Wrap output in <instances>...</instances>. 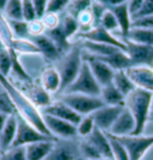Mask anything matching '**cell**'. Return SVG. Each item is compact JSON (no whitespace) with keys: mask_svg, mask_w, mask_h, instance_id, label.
Here are the masks:
<instances>
[{"mask_svg":"<svg viewBox=\"0 0 153 160\" xmlns=\"http://www.w3.org/2000/svg\"><path fill=\"white\" fill-rule=\"evenodd\" d=\"M0 85L7 92L10 99L16 108L17 115L19 117L29 122L31 126H33L36 129H38L41 133L46 134L48 136H53L50 134V132L48 130L46 123H44L43 115L38 110V108L29 99L27 94L23 91H20L19 88L8 79V77H4V75L0 74Z\"/></svg>","mask_w":153,"mask_h":160,"instance_id":"obj_1","label":"cell"},{"mask_svg":"<svg viewBox=\"0 0 153 160\" xmlns=\"http://www.w3.org/2000/svg\"><path fill=\"white\" fill-rule=\"evenodd\" d=\"M153 103V93L141 88H135L126 97L125 107L132 113L135 121V132L133 135H142L147 121L150 120L151 108Z\"/></svg>","mask_w":153,"mask_h":160,"instance_id":"obj_2","label":"cell"},{"mask_svg":"<svg viewBox=\"0 0 153 160\" xmlns=\"http://www.w3.org/2000/svg\"><path fill=\"white\" fill-rule=\"evenodd\" d=\"M59 100L72 108L80 116H89L105 105L99 96H87L80 93H62L59 97Z\"/></svg>","mask_w":153,"mask_h":160,"instance_id":"obj_3","label":"cell"},{"mask_svg":"<svg viewBox=\"0 0 153 160\" xmlns=\"http://www.w3.org/2000/svg\"><path fill=\"white\" fill-rule=\"evenodd\" d=\"M62 93H80L87 94V96H99L100 94L99 84L93 77L92 71L86 60H84L83 62V66H81V69L77 79Z\"/></svg>","mask_w":153,"mask_h":160,"instance_id":"obj_4","label":"cell"},{"mask_svg":"<svg viewBox=\"0 0 153 160\" xmlns=\"http://www.w3.org/2000/svg\"><path fill=\"white\" fill-rule=\"evenodd\" d=\"M83 62H84V59L81 56L79 49L69 50L65 55V58L61 60L60 66L58 67L61 75L60 93H62L67 87L77 79L80 69H81V66H83Z\"/></svg>","mask_w":153,"mask_h":160,"instance_id":"obj_5","label":"cell"},{"mask_svg":"<svg viewBox=\"0 0 153 160\" xmlns=\"http://www.w3.org/2000/svg\"><path fill=\"white\" fill-rule=\"evenodd\" d=\"M17 117H18V128H17V135H16L12 147H27L31 143L40 142V141L58 140L56 138L48 136L46 134L41 133L38 129H36L24 118L19 117L18 115Z\"/></svg>","mask_w":153,"mask_h":160,"instance_id":"obj_6","label":"cell"},{"mask_svg":"<svg viewBox=\"0 0 153 160\" xmlns=\"http://www.w3.org/2000/svg\"><path fill=\"white\" fill-rule=\"evenodd\" d=\"M117 139L126 147L130 160H142L147 151L153 147V135H128Z\"/></svg>","mask_w":153,"mask_h":160,"instance_id":"obj_7","label":"cell"},{"mask_svg":"<svg viewBox=\"0 0 153 160\" xmlns=\"http://www.w3.org/2000/svg\"><path fill=\"white\" fill-rule=\"evenodd\" d=\"M132 66H153V47L123 40Z\"/></svg>","mask_w":153,"mask_h":160,"instance_id":"obj_8","label":"cell"},{"mask_svg":"<svg viewBox=\"0 0 153 160\" xmlns=\"http://www.w3.org/2000/svg\"><path fill=\"white\" fill-rule=\"evenodd\" d=\"M43 118H44V123L48 130L56 139L59 138L61 140H71L78 135L77 126L71 122L60 120V118H56L49 115H43Z\"/></svg>","mask_w":153,"mask_h":160,"instance_id":"obj_9","label":"cell"},{"mask_svg":"<svg viewBox=\"0 0 153 160\" xmlns=\"http://www.w3.org/2000/svg\"><path fill=\"white\" fill-rule=\"evenodd\" d=\"M80 37L84 41H90V42H96V43H104V44H110L114 47H117L126 52V43L122 38H117L113 32L105 30L104 28L93 27L91 30L80 33Z\"/></svg>","mask_w":153,"mask_h":160,"instance_id":"obj_10","label":"cell"},{"mask_svg":"<svg viewBox=\"0 0 153 160\" xmlns=\"http://www.w3.org/2000/svg\"><path fill=\"white\" fill-rule=\"evenodd\" d=\"M125 107L122 105H104L103 108L98 109L97 111H94L91 113L90 116L94 121L96 127L103 130V132H109L110 128L113 127V124L115 123V121L117 120V117L121 115V112L123 111Z\"/></svg>","mask_w":153,"mask_h":160,"instance_id":"obj_11","label":"cell"},{"mask_svg":"<svg viewBox=\"0 0 153 160\" xmlns=\"http://www.w3.org/2000/svg\"><path fill=\"white\" fill-rule=\"evenodd\" d=\"M126 73L136 88L153 93V67L130 66L126 69Z\"/></svg>","mask_w":153,"mask_h":160,"instance_id":"obj_12","label":"cell"},{"mask_svg":"<svg viewBox=\"0 0 153 160\" xmlns=\"http://www.w3.org/2000/svg\"><path fill=\"white\" fill-rule=\"evenodd\" d=\"M79 158V143L71 140H56L46 160H78Z\"/></svg>","mask_w":153,"mask_h":160,"instance_id":"obj_13","label":"cell"},{"mask_svg":"<svg viewBox=\"0 0 153 160\" xmlns=\"http://www.w3.org/2000/svg\"><path fill=\"white\" fill-rule=\"evenodd\" d=\"M42 115H49V116H53V117H56V118L71 122L75 126L83 118V116H80L79 113L75 112L72 108H69L67 104H65L61 100L52 102V104L43 108L42 109Z\"/></svg>","mask_w":153,"mask_h":160,"instance_id":"obj_14","label":"cell"},{"mask_svg":"<svg viewBox=\"0 0 153 160\" xmlns=\"http://www.w3.org/2000/svg\"><path fill=\"white\" fill-rule=\"evenodd\" d=\"M84 60L87 61L89 66L92 71L93 77L98 81L100 87L113 82L114 75H115L116 71L114 68H111L108 63H105L104 61H102L100 59L96 58V56H91V55L85 58Z\"/></svg>","mask_w":153,"mask_h":160,"instance_id":"obj_15","label":"cell"},{"mask_svg":"<svg viewBox=\"0 0 153 160\" xmlns=\"http://www.w3.org/2000/svg\"><path fill=\"white\" fill-rule=\"evenodd\" d=\"M135 132V121H134L132 113L129 112V110L125 107L123 111L117 117V120L115 121L113 127L110 128V130L108 132L114 136H128V135H133Z\"/></svg>","mask_w":153,"mask_h":160,"instance_id":"obj_16","label":"cell"},{"mask_svg":"<svg viewBox=\"0 0 153 160\" xmlns=\"http://www.w3.org/2000/svg\"><path fill=\"white\" fill-rule=\"evenodd\" d=\"M33 42L37 46L40 54L49 61L60 60L61 52L58 49L53 41L50 40L47 35H41L37 37H31Z\"/></svg>","mask_w":153,"mask_h":160,"instance_id":"obj_17","label":"cell"},{"mask_svg":"<svg viewBox=\"0 0 153 160\" xmlns=\"http://www.w3.org/2000/svg\"><path fill=\"white\" fill-rule=\"evenodd\" d=\"M41 85L48 93H58L61 90V75L58 67L49 66L42 72Z\"/></svg>","mask_w":153,"mask_h":160,"instance_id":"obj_18","label":"cell"},{"mask_svg":"<svg viewBox=\"0 0 153 160\" xmlns=\"http://www.w3.org/2000/svg\"><path fill=\"white\" fill-rule=\"evenodd\" d=\"M17 128H18L17 115L8 116L6 123L0 133V146H1L4 152L10 149L13 145V141L16 139V135H17Z\"/></svg>","mask_w":153,"mask_h":160,"instance_id":"obj_19","label":"cell"},{"mask_svg":"<svg viewBox=\"0 0 153 160\" xmlns=\"http://www.w3.org/2000/svg\"><path fill=\"white\" fill-rule=\"evenodd\" d=\"M87 139L91 141L96 146V148L99 151L102 158L114 160L113 151H111V146H110V140H109L107 132H103V130H100V129L96 127L94 130L92 132V134L87 136Z\"/></svg>","mask_w":153,"mask_h":160,"instance_id":"obj_20","label":"cell"},{"mask_svg":"<svg viewBox=\"0 0 153 160\" xmlns=\"http://www.w3.org/2000/svg\"><path fill=\"white\" fill-rule=\"evenodd\" d=\"M56 140H46L35 142L25 147V154L28 160H46L48 154L53 149Z\"/></svg>","mask_w":153,"mask_h":160,"instance_id":"obj_21","label":"cell"},{"mask_svg":"<svg viewBox=\"0 0 153 160\" xmlns=\"http://www.w3.org/2000/svg\"><path fill=\"white\" fill-rule=\"evenodd\" d=\"M111 11L115 14L117 23H119L121 38H125L129 32V30L132 29V22H133V18H132V16L129 13V10H128V5H127V2H125L120 6L111 8Z\"/></svg>","mask_w":153,"mask_h":160,"instance_id":"obj_22","label":"cell"},{"mask_svg":"<svg viewBox=\"0 0 153 160\" xmlns=\"http://www.w3.org/2000/svg\"><path fill=\"white\" fill-rule=\"evenodd\" d=\"M99 97L104 102L105 105H122L125 107V102L126 98L125 96L121 93L120 91L114 86V84H108L105 86L100 87V94Z\"/></svg>","mask_w":153,"mask_h":160,"instance_id":"obj_23","label":"cell"},{"mask_svg":"<svg viewBox=\"0 0 153 160\" xmlns=\"http://www.w3.org/2000/svg\"><path fill=\"white\" fill-rule=\"evenodd\" d=\"M83 48L91 54V56H96V58H105V56L113 55V54L122 50L120 48L114 47L110 44L96 43V42H90V41H84L83 42Z\"/></svg>","mask_w":153,"mask_h":160,"instance_id":"obj_24","label":"cell"},{"mask_svg":"<svg viewBox=\"0 0 153 160\" xmlns=\"http://www.w3.org/2000/svg\"><path fill=\"white\" fill-rule=\"evenodd\" d=\"M134 42V43H139V44H145V46H151L153 47V29H139V28H132L129 30V32L125 38Z\"/></svg>","mask_w":153,"mask_h":160,"instance_id":"obj_25","label":"cell"},{"mask_svg":"<svg viewBox=\"0 0 153 160\" xmlns=\"http://www.w3.org/2000/svg\"><path fill=\"white\" fill-rule=\"evenodd\" d=\"M6 48L13 49L17 54H25V55H36L40 54L37 46L33 42L31 38H16L13 37L10 46Z\"/></svg>","mask_w":153,"mask_h":160,"instance_id":"obj_26","label":"cell"},{"mask_svg":"<svg viewBox=\"0 0 153 160\" xmlns=\"http://www.w3.org/2000/svg\"><path fill=\"white\" fill-rule=\"evenodd\" d=\"M29 99L33 102V104L37 108H43L48 107L49 104H52V99H50V93H48L46 90L42 87V85H33L30 87V91L27 94Z\"/></svg>","mask_w":153,"mask_h":160,"instance_id":"obj_27","label":"cell"},{"mask_svg":"<svg viewBox=\"0 0 153 160\" xmlns=\"http://www.w3.org/2000/svg\"><path fill=\"white\" fill-rule=\"evenodd\" d=\"M98 59L104 61L115 71H126L127 68L132 66L128 55L123 50H120V52L113 54V55H109V56H105V58H98Z\"/></svg>","mask_w":153,"mask_h":160,"instance_id":"obj_28","label":"cell"},{"mask_svg":"<svg viewBox=\"0 0 153 160\" xmlns=\"http://www.w3.org/2000/svg\"><path fill=\"white\" fill-rule=\"evenodd\" d=\"M113 84L114 86L125 96V98L136 88L135 85L133 84V81L129 79V77L127 75L126 71H116L115 75H114Z\"/></svg>","mask_w":153,"mask_h":160,"instance_id":"obj_29","label":"cell"},{"mask_svg":"<svg viewBox=\"0 0 153 160\" xmlns=\"http://www.w3.org/2000/svg\"><path fill=\"white\" fill-rule=\"evenodd\" d=\"M4 14L7 20H23V0H10Z\"/></svg>","mask_w":153,"mask_h":160,"instance_id":"obj_30","label":"cell"},{"mask_svg":"<svg viewBox=\"0 0 153 160\" xmlns=\"http://www.w3.org/2000/svg\"><path fill=\"white\" fill-rule=\"evenodd\" d=\"M44 35H47L50 40L53 41L60 52L67 50L69 48V41L65 36V33H64V31H62V29L60 27L54 29V30H48V31L44 32Z\"/></svg>","mask_w":153,"mask_h":160,"instance_id":"obj_31","label":"cell"},{"mask_svg":"<svg viewBox=\"0 0 153 160\" xmlns=\"http://www.w3.org/2000/svg\"><path fill=\"white\" fill-rule=\"evenodd\" d=\"M79 152L80 158H83V159H99L102 158L99 151L87 138H84V140L79 142Z\"/></svg>","mask_w":153,"mask_h":160,"instance_id":"obj_32","label":"cell"},{"mask_svg":"<svg viewBox=\"0 0 153 160\" xmlns=\"http://www.w3.org/2000/svg\"><path fill=\"white\" fill-rule=\"evenodd\" d=\"M93 0H69L67 5V13L78 18L83 12L91 8Z\"/></svg>","mask_w":153,"mask_h":160,"instance_id":"obj_33","label":"cell"},{"mask_svg":"<svg viewBox=\"0 0 153 160\" xmlns=\"http://www.w3.org/2000/svg\"><path fill=\"white\" fill-rule=\"evenodd\" d=\"M108 136H109V140H110V146H111V151H113L114 160H130L126 147L121 143V141L116 136H114V135L109 133H108Z\"/></svg>","mask_w":153,"mask_h":160,"instance_id":"obj_34","label":"cell"},{"mask_svg":"<svg viewBox=\"0 0 153 160\" xmlns=\"http://www.w3.org/2000/svg\"><path fill=\"white\" fill-rule=\"evenodd\" d=\"M11 32L16 38H30L29 24L25 20H7Z\"/></svg>","mask_w":153,"mask_h":160,"instance_id":"obj_35","label":"cell"},{"mask_svg":"<svg viewBox=\"0 0 153 160\" xmlns=\"http://www.w3.org/2000/svg\"><path fill=\"white\" fill-rule=\"evenodd\" d=\"M60 28L62 29L65 36H66L68 40L80 30L79 23H78L77 18H74L73 16H71V14L68 13L64 17V19H62V22H61L60 24Z\"/></svg>","mask_w":153,"mask_h":160,"instance_id":"obj_36","label":"cell"},{"mask_svg":"<svg viewBox=\"0 0 153 160\" xmlns=\"http://www.w3.org/2000/svg\"><path fill=\"white\" fill-rule=\"evenodd\" d=\"M8 52H10V55H11V61H12V72L14 73V75L17 78H19L20 80H24V81H28L30 82L31 81V78L30 75L28 74V72L24 69L23 65L20 63V61L18 60V54L14 52L13 49L11 48H7Z\"/></svg>","mask_w":153,"mask_h":160,"instance_id":"obj_37","label":"cell"},{"mask_svg":"<svg viewBox=\"0 0 153 160\" xmlns=\"http://www.w3.org/2000/svg\"><path fill=\"white\" fill-rule=\"evenodd\" d=\"M98 25L102 28H104L105 30H108V31H110V32H113V33L115 32V31H117V30H120L119 23H117V19H116L115 14H114L113 11L109 10V8H108L107 11L103 13V16L100 17L99 24H98Z\"/></svg>","mask_w":153,"mask_h":160,"instance_id":"obj_38","label":"cell"},{"mask_svg":"<svg viewBox=\"0 0 153 160\" xmlns=\"http://www.w3.org/2000/svg\"><path fill=\"white\" fill-rule=\"evenodd\" d=\"M96 128V124H94V121L93 118L89 115V116H85L83 117L80 122L77 124V133L79 136L81 138H87L89 135H91L92 132Z\"/></svg>","mask_w":153,"mask_h":160,"instance_id":"obj_39","label":"cell"},{"mask_svg":"<svg viewBox=\"0 0 153 160\" xmlns=\"http://www.w3.org/2000/svg\"><path fill=\"white\" fill-rule=\"evenodd\" d=\"M0 113H6V115H17L16 108L13 103L11 102L7 92L0 85Z\"/></svg>","mask_w":153,"mask_h":160,"instance_id":"obj_40","label":"cell"},{"mask_svg":"<svg viewBox=\"0 0 153 160\" xmlns=\"http://www.w3.org/2000/svg\"><path fill=\"white\" fill-rule=\"evenodd\" d=\"M12 72V61L11 55L7 48H3L0 50V74L4 77H8Z\"/></svg>","mask_w":153,"mask_h":160,"instance_id":"obj_41","label":"cell"},{"mask_svg":"<svg viewBox=\"0 0 153 160\" xmlns=\"http://www.w3.org/2000/svg\"><path fill=\"white\" fill-rule=\"evenodd\" d=\"M0 160H28L25 147H12L1 154Z\"/></svg>","mask_w":153,"mask_h":160,"instance_id":"obj_42","label":"cell"},{"mask_svg":"<svg viewBox=\"0 0 153 160\" xmlns=\"http://www.w3.org/2000/svg\"><path fill=\"white\" fill-rule=\"evenodd\" d=\"M41 20H42V23L44 25L46 31H48V30H54V29L60 27L61 24L60 18H59V14L58 13H46L41 18Z\"/></svg>","mask_w":153,"mask_h":160,"instance_id":"obj_43","label":"cell"},{"mask_svg":"<svg viewBox=\"0 0 153 160\" xmlns=\"http://www.w3.org/2000/svg\"><path fill=\"white\" fill-rule=\"evenodd\" d=\"M37 13L33 7V4L31 0H23V20L28 23L37 19Z\"/></svg>","mask_w":153,"mask_h":160,"instance_id":"obj_44","label":"cell"},{"mask_svg":"<svg viewBox=\"0 0 153 160\" xmlns=\"http://www.w3.org/2000/svg\"><path fill=\"white\" fill-rule=\"evenodd\" d=\"M132 28L153 29V14L152 16H141L138 18H134L132 22Z\"/></svg>","mask_w":153,"mask_h":160,"instance_id":"obj_45","label":"cell"},{"mask_svg":"<svg viewBox=\"0 0 153 160\" xmlns=\"http://www.w3.org/2000/svg\"><path fill=\"white\" fill-rule=\"evenodd\" d=\"M29 24V33H30V38L31 37H37V36H41V35H44L46 32V29H44V25L42 23V20L40 18L33 20Z\"/></svg>","mask_w":153,"mask_h":160,"instance_id":"obj_46","label":"cell"},{"mask_svg":"<svg viewBox=\"0 0 153 160\" xmlns=\"http://www.w3.org/2000/svg\"><path fill=\"white\" fill-rule=\"evenodd\" d=\"M68 0H48L47 13H58L66 8L68 5Z\"/></svg>","mask_w":153,"mask_h":160,"instance_id":"obj_47","label":"cell"},{"mask_svg":"<svg viewBox=\"0 0 153 160\" xmlns=\"http://www.w3.org/2000/svg\"><path fill=\"white\" fill-rule=\"evenodd\" d=\"M127 5H128V10H129V13L132 16V18H135L142 8L144 0H128Z\"/></svg>","mask_w":153,"mask_h":160,"instance_id":"obj_48","label":"cell"},{"mask_svg":"<svg viewBox=\"0 0 153 160\" xmlns=\"http://www.w3.org/2000/svg\"><path fill=\"white\" fill-rule=\"evenodd\" d=\"M33 7L36 10V13L38 18H42L47 13V6H48V0H31Z\"/></svg>","mask_w":153,"mask_h":160,"instance_id":"obj_49","label":"cell"},{"mask_svg":"<svg viewBox=\"0 0 153 160\" xmlns=\"http://www.w3.org/2000/svg\"><path fill=\"white\" fill-rule=\"evenodd\" d=\"M152 14H153V0H144L142 8H141V11H140L139 14L135 18L141 17V16H152Z\"/></svg>","mask_w":153,"mask_h":160,"instance_id":"obj_50","label":"cell"},{"mask_svg":"<svg viewBox=\"0 0 153 160\" xmlns=\"http://www.w3.org/2000/svg\"><path fill=\"white\" fill-rule=\"evenodd\" d=\"M96 1H98L99 4H102L103 6H105L107 8H109V10H111L114 7L120 6L122 4L127 2L128 0H96Z\"/></svg>","mask_w":153,"mask_h":160,"instance_id":"obj_51","label":"cell"},{"mask_svg":"<svg viewBox=\"0 0 153 160\" xmlns=\"http://www.w3.org/2000/svg\"><path fill=\"white\" fill-rule=\"evenodd\" d=\"M10 116H11V115H10ZM7 118H8V115H6V113H0V133H1L3 128L5 126V123H6Z\"/></svg>","mask_w":153,"mask_h":160,"instance_id":"obj_52","label":"cell"},{"mask_svg":"<svg viewBox=\"0 0 153 160\" xmlns=\"http://www.w3.org/2000/svg\"><path fill=\"white\" fill-rule=\"evenodd\" d=\"M8 1L10 0H0V12H4V10H5Z\"/></svg>","mask_w":153,"mask_h":160,"instance_id":"obj_53","label":"cell"},{"mask_svg":"<svg viewBox=\"0 0 153 160\" xmlns=\"http://www.w3.org/2000/svg\"><path fill=\"white\" fill-rule=\"evenodd\" d=\"M78 160H111V159H107V158H99V159H83V158H79Z\"/></svg>","mask_w":153,"mask_h":160,"instance_id":"obj_54","label":"cell"},{"mask_svg":"<svg viewBox=\"0 0 153 160\" xmlns=\"http://www.w3.org/2000/svg\"><path fill=\"white\" fill-rule=\"evenodd\" d=\"M150 117H152L153 120V103H152V108H151V115H150Z\"/></svg>","mask_w":153,"mask_h":160,"instance_id":"obj_55","label":"cell"},{"mask_svg":"<svg viewBox=\"0 0 153 160\" xmlns=\"http://www.w3.org/2000/svg\"><path fill=\"white\" fill-rule=\"evenodd\" d=\"M3 48H4V44H3V42H1V41H0V50H1V49H3Z\"/></svg>","mask_w":153,"mask_h":160,"instance_id":"obj_56","label":"cell"},{"mask_svg":"<svg viewBox=\"0 0 153 160\" xmlns=\"http://www.w3.org/2000/svg\"><path fill=\"white\" fill-rule=\"evenodd\" d=\"M4 153V151H3V148H1V146H0V157H1V154Z\"/></svg>","mask_w":153,"mask_h":160,"instance_id":"obj_57","label":"cell"},{"mask_svg":"<svg viewBox=\"0 0 153 160\" xmlns=\"http://www.w3.org/2000/svg\"><path fill=\"white\" fill-rule=\"evenodd\" d=\"M68 1H69V0H68Z\"/></svg>","mask_w":153,"mask_h":160,"instance_id":"obj_58","label":"cell"},{"mask_svg":"<svg viewBox=\"0 0 153 160\" xmlns=\"http://www.w3.org/2000/svg\"><path fill=\"white\" fill-rule=\"evenodd\" d=\"M152 67H153V66H152Z\"/></svg>","mask_w":153,"mask_h":160,"instance_id":"obj_59","label":"cell"}]
</instances>
